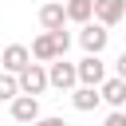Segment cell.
Returning <instances> with one entry per match:
<instances>
[{"label":"cell","mask_w":126,"mask_h":126,"mask_svg":"<svg viewBox=\"0 0 126 126\" xmlns=\"http://www.w3.org/2000/svg\"><path fill=\"white\" fill-rule=\"evenodd\" d=\"M47 83L55 91H75L79 87V67L67 63V59H55V63H47Z\"/></svg>","instance_id":"6da1fadb"},{"label":"cell","mask_w":126,"mask_h":126,"mask_svg":"<svg viewBox=\"0 0 126 126\" xmlns=\"http://www.w3.org/2000/svg\"><path fill=\"white\" fill-rule=\"evenodd\" d=\"M16 79H20V94H32V98H39V94L51 87V83H47V67H43V63H32V67H24Z\"/></svg>","instance_id":"7a4b0ae2"},{"label":"cell","mask_w":126,"mask_h":126,"mask_svg":"<svg viewBox=\"0 0 126 126\" xmlns=\"http://www.w3.org/2000/svg\"><path fill=\"white\" fill-rule=\"evenodd\" d=\"M79 43H83V51H87V55H102V51H106V43H110V28H102V24H83Z\"/></svg>","instance_id":"3957f363"},{"label":"cell","mask_w":126,"mask_h":126,"mask_svg":"<svg viewBox=\"0 0 126 126\" xmlns=\"http://www.w3.org/2000/svg\"><path fill=\"white\" fill-rule=\"evenodd\" d=\"M24 67H32V47H24V43H8V47L0 51V71L20 75Z\"/></svg>","instance_id":"277c9868"},{"label":"cell","mask_w":126,"mask_h":126,"mask_svg":"<svg viewBox=\"0 0 126 126\" xmlns=\"http://www.w3.org/2000/svg\"><path fill=\"white\" fill-rule=\"evenodd\" d=\"M75 67H79V87H102L106 83V63L98 55H83Z\"/></svg>","instance_id":"5b68a950"},{"label":"cell","mask_w":126,"mask_h":126,"mask_svg":"<svg viewBox=\"0 0 126 126\" xmlns=\"http://www.w3.org/2000/svg\"><path fill=\"white\" fill-rule=\"evenodd\" d=\"M126 20V0H94V24L114 28Z\"/></svg>","instance_id":"8992f818"},{"label":"cell","mask_w":126,"mask_h":126,"mask_svg":"<svg viewBox=\"0 0 126 126\" xmlns=\"http://www.w3.org/2000/svg\"><path fill=\"white\" fill-rule=\"evenodd\" d=\"M12 118L24 122V126L39 122V118H43V114H39V98H32V94H16V98H12Z\"/></svg>","instance_id":"52a82bcc"},{"label":"cell","mask_w":126,"mask_h":126,"mask_svg":"<svg viewBox=\"0 0 126 126\" xmlns=\"http://www.w3.org/2000/svg\"><path fill=\"white\" fill-rule=\"evenodd\" d=\"M63 20H67V8H63L59 0H47V4L39 8V24H43V32H59Z\"/></svg>","instance_id":"ba28073f"},{"label":"cell","mask_w":126,"mask_h":126,"mask_svg":"<svg viewBox=\"0 0 126 126\" xmlns=\"http://www.w3.org/2000/svg\"><path fill=\"white\" fill-rule=\"evenodd\" d=\"M32 59H35V63H55V59H59V47H55L51 32H43V35L32 39Z\"/></svg>","instance_id":"9c48e42d"},{"label":"cell","mask_w":126,"mask_h":126,"mask_svg":"<svg viewBox=\"0 0 126 126\" xmlns=\"http://www.w3.org/2000/svg\"><path fill=\"white\" fill-rule=\"evenodd\" d=\"M98 94H102V102H110L114 110H126V83H122V79H106V83L98 87Z\"/></svg>","instance_id":"30bf717a"},{"label":"cell","mask_w":126,"mask_h":126,"mask_svg":"<svg viewBox=\"0 0 126 126\" xmlns=\"http://www.w3.org/2000/svg\"><path fill=\"white\" fill-rule=\"evenodd\" d=\"M98 102H102L98 87H75V91H71V106H75V110H83V114H87V110H94Z\"/></svg>","instance_id":"8fae6325"},{"label":"cell","mask_w":126,"mask_h":126,"mask_svg":"<svg viewBox=\"0 0 126 126\" xmlns=\"http://www.w3.org/2000/svg\"><path fill=\"white\" fill-rule=\"evenodd\" d=\"M63 8H67L71 24H91V16H94V0H63Z\"/></svg>","instance_id":"7c38bea8"},{"label":"cell","mask_w":126,"mask_h":126,"mask_svg":"<svg viewBox=\"0 0 126 126\" xmlns=\"http://www.w3.org/2000/svg\"><path fill=\"white\" fill-rule=\"evenodd\" d=\"M16 94H20V79H16V75H8V71H0V98H8V102H12Z\"/></svg>","instance_id":"4fadbf2b"},{"label":"cell","mask_w":126,"mask_h":126,"mask_svg":"<svg viewBox=\"0 0 126 126\" xmlns=\"http://www.w3.org/2000/svg\"><path fill=\"white\" fill-rule=\"evenodd\" d=\"M51 39H55V47H59V59H67V47H71V35L59 28V32H51Z\"/></svg>","instance_id":"5bb4252c"},{"label":"cell","mask_w":126,"mask_h":126,"mask_svg":"<svg viewBox=\"0 0 126 126\" xmlns=\"http://www.w3.org/2000/svg\"><path fill=\"white\" fill-rule=\"evenodd\" d=\"M102 126H126V110H110L102 118Z\"/></svg>","instance_id":"9a60e30c"},{"label":"cell","mask_w":126,"mask_h":126,"mask_svg":"<svg viewBox=\"0 0 126 126\" xmlns=\"http://www.w3.org/2000/svg\"><path fill=\"white\" fill-rule=\"evenodd\" d=\"M114 79H122V83H126V51L114 59Z\"/></svg>","instance_id":"2e32d148"},{"label":"cell","mask_w":126,"mask_h":126,"mask_svg":"<svg viewBox=\"0 0 126 126\" xmlns=\"http://www.w3.org/2000/svg\"><path fill=\"white\" fill-rule=\"evenodd\" d=\"M32 126H67V122L55 118V114H47V118H39V122H32Z\"/></svg>","instance_id":"e0dca14e"},{"label":"cell","mask_w":126,"mask_h":126,"mask_svg":"<svg viewBox=\"0 0 126 126\" xmlns=\"http://www.w3.org/2000/svg\"><path fill=\"white\" fill-rule=\"evenodd\" d=\"M59 4H63V0H59Z\"/></svg>","instance_id":"ac0fdd59"}]
</instances>
